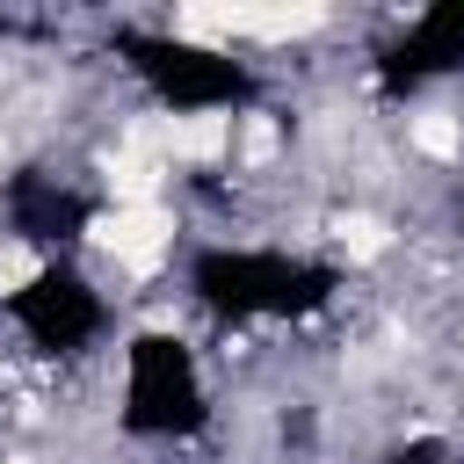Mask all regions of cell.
Masks as SVG:
<instances>
[{"label":"cell","instance_id":"obj_10","mask_svg":"<svg viewBox=\"0 0 464 464\" xmlns=\"http://www.w3.org/2000/svg\"><path fill=\"white\" fill-rule=\"evenodd\" d=\"M457 341H464V326H457Z\"/></svg>","mask_w":464,"mask_h":464},{"label":"cell","instance_id":"obj_5","mask_svg":"<svg viewBox=\"0 0 464 464\" xmlns=\"http://www.w3.org/2000/svg\"><path fill=\"white\" fill-rule=\"evenodd\" d=\"M406 138H413L420 160H464V123H457L450 109H413Z\"/></svg>","mask_w":464,"mask_h":464},{"label":"cell","instance_id":"obj_1","mask_svg":"<svg viewBox=\"0 0 464 464\" xmlns=\"http://www.w3.org/2000/svg\"><path fill=\"white\" fill-rule=\"evenodd\" d=\"M87 239L102 254H116L130 276H152L167 261V246H174V210L167 203H116V210H102L87 225Z\"/></svg>","mask_w":464,"mask_h":464},{"label":"cell","instance_id":"obj_4","mask_svg":"<svg viewBox=\"0 0 464 464\" xmlns=\"http://www.w3.org/2000/svg\"><path fill=\"white\" fill-rule=\"evenodd\" d=\"M319 22H326V7H319V0H304V7H246V36H261V44L312 36Z\"/></svg>","mask_w":464,"mask_h":464},{"label":"cell","instance_id":"obj_8","mask_svg":"<svg viewBox=\"0 0 464 464\" xmlns=\"http://www.w3.org/2000/svg\"><path fill=\"white\" fill-rule=\"evenodd\" d=\"M36 268H44V261H36L29 246H7V254H0V290H22V283H36Z\"/></svg>","mask_w":464,"mask_h":464},{"label":"cell","instance_id":"obj_2","mask_svg":"<svg viewBox=\"0 0 464 464\" xmlns=\"http://www.w3.org/2000/svg\"><path fill=\"white\" fill-rule=\"evenodd\" d=\"M232 109H188V116H167L160 130H152V145L160 152H174V160H196V167H210V160H225L232 152Z\"/></svg>","mask_w":464,"mask_h":464},{"label":"cell","instance_id":"obj_6","mask_svg":"<svg viewBox=\"0 0 464 464\" xmlns=\"http://www.w3.org/2000/svg\"><path fill=\"white\" fill-rule=\"evenodd\" d=\"M334 239H341V254H348V261H377V254L392 246V225H384V218H370V210H348V218L334 225Z\"/></svg>","mask_w":464,"mask_h":464},{"label":"cell","instance_id":"obj_3","mask_svg":"<svg viewBox=\"0 0 464 464\" xmlns=\"http://www.w3.org/2000/svg\"><path fill=\"white\" fill-rule=\"evenodd\" d=\"M102 181H109V196H116V203H160L167 160H160L152 145H123V152H109V160H102Z\"/></svg>","mask_w":464,"mask_h":464},{"label":"cell","instance_id":"obj_7","mask_svg":"<svg viewBox=\"0 0 464 464\" xmlns=\"http://www.w3.org/2000/svg\"><path fill=\"white\" fill-rule=\"evenodd\" d=\"M276 145H283V130H276L268 116H239V152H246V160H268Z\"/></svg>","mask_w":464,"mask_h":464},{"label":"cell","instance_id":"obj_9","mask_svg":"<svg viewBox=\"0 0 464 464\" xmlns=\"http://www.w3.org/2000/svg\"><path fill=\"white\" fill-rule=\"evenodd\" d=\"M7 464H36V457H7Z\"/></svg>","mask_w":464,"mask_h":464}]
</instances>
